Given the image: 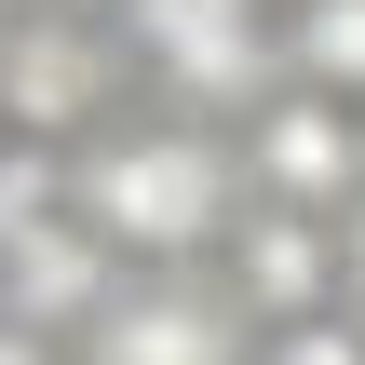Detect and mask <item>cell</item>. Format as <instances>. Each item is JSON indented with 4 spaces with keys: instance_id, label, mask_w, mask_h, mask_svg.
Instances as JSON below:
<instances>
[{
    "instance_id": "1",
    "label": "cell",
    "mask_w": 365,
    "mask_h": 365,
    "mask_svg": "<svg viewBox=\"0 0 365 365\" xmlns=\"http://www.w3.org/2000/svg\"><path fill=\"white\" fill-rule=\"evenodd\" d=\"M68 203L122 244V257H203L244 217V149L190 135V122H135V135H81Z\"/></svg>"
},
{
    "instance_id": "2",
    "label": "cell",
    "mask_w": 365,
    "mask_h": 365,
    "mask_svg": "<svg viewBox=\"0 0 365 365\" xmlns=\"http://www.w3.org/2000/svg\"><path fill=\"white\" fill-rule=\"evenodd\" d=\"M122 41L203 108H271L284 95V14L271 0H122Z\"/></svg>"
},
{
    "instance_id": "3",
    "label": "cell",
    "mask_w": 365,
    "mask_h": 365,
    "mask_svg": "<svg viewBox=\"0 0 365 365\" xmlns=\"http://www.w3.org/2000/svg\"><path fill=\"white\" fill-rule=\"evenodd\" d=\"M122 27L95 14H14L0 27V122L14 135H108V95H122Z\"/></svg>"
},
{
    "instance_id": "4",
    "label": "cell",
    "mask_w": 365,
    "mask_h": 365,
    "mask_svg": "<svg viewBox=\"0 0 365 365\" xmlns=\"http://www.w3.org/2000/svg\"><path fill=\"white\" fill-rule=\"evenodd\" d=\"M244 176H257V203L352 217V203H365V108H352V95L284 81L271 108H244Z\"/></svg>"
},
{
    "instance_id": "5",
    "label": "cell",
    "mask_w": 365,
    "mask_h": 365,
    "mask_svg": "<svg viewBox=\"0 0 365 365\" xmlns=\"http://www.w3.org/2000/svg\"><path fill=\"white\" fill-rule=\"evenodd\" d=\"M122 298V244L81 217V203H54L41 230H14L0 244V312L27 325V339H54V325H95Z\"/></svg>"
},
{
    "instance_id": "6",
    "label": "cell",
    "mask_w": 365,
    "mask_h": 365,
    "mask_svg": "<svg viewBox=\"0 0 365 365\" xmlns=\"http://www.w3.org/2000/svg\"><path fill=\"white\" fill-rule=\"evenodd\" d=\"M230 312H257V325H312V312H339V217L244 203V217H230Z\"/></svg>"
},
{
    "instance_id": "7",
    "label": "cell",
    "mask_w": 365,
    "mask_h": 365,
    "mask_svg": "<svg viewBox=\"0 0 365 365\" xmlns=\"http://www.w3.org/2000/svg\"><path fill=\"white\" fill-rule=\"evenodd\" d=\"M95 365H244V312L203 298V284H122L95 325H81Z\"/></svg>"
},
{
    "instance_id": "8",
    "label": "cell",
    "mask_w": 365,
    "mask_h": 365,
    "mask_svg": "<svg viewBox=\"0 0 365 365\" xmlns=\"http://www.w3.org/2000/svg\"><path fill=\"white\" fill-rule=\"evenodd\" d=\"M284 81L365 108V0H284Z\"/></svg>"
},
{
    "instance_id": "9",
    "label": "cell",
    "mask_w": 365,
    "mask_h": 365,
    "mask_svg": "<svg viewBox=\"0 0 365 365\" xmlns=\"http://www.w3.org/2000/svg\"><path fill=\"white\" fill-rule=\"evenodd\" d=\"M257 365H365V325L352 312H312V325H271V352Z\"/></svg>"
},
{
    "instance_id": "10",
    "label": "cell",
    "mask_w": 365,
    "mask_h": 365,
    "mask_svg": "<svg viewBox=\"0 0 365 365\" xmlns=\"http://www.w3.org/2000/svg\"><path fill=\"white\" fill-rule=\"evenodd\" d=\"M339 284H352V312H365V203L339 217Z\"/></svg>"
},
{
    "instance_id": "11",
    "label": "cell",
    "mask_w": 365,
    "mask_h": 365,
    "mask_svg": "<svg viewBox=\"0 0 365 365\" xmlns=\"http://www.w3.org/2000/svg\"><path fill=\"white\" fill-rule=\"evenodd\" d=\"M0 365H54V352H41V339H27V325L0 312Z\"/></svg>"
},
{
    "instance_id": "12",
    "label": "cell",
    "mask_w": 365,
    "mask_h": 365,
    "mask_svg": "<svg viewBox=\"0 0 365 365\" xmlns=\"http://www.w3.org/2000/svg\"><path fill=\"white\" fill-rule=\"evenodd\" d=\"M0 14H54V0H0Z\"/></svg>"
},
{
    "instance_id": "13",
    "label": "cell",
    "mask_w": 365,
    "mask_h": 365,
    "mask_svg": "<svg viewBox=\"0 0 365 365\" xmlns=\"http://www.w3.org/2000/svg\"><path fill=\"white\" fill-rule=\"evenodd\" d=\"M0 27H14V14H0Z\"/></svg>"
}]
</instances>
